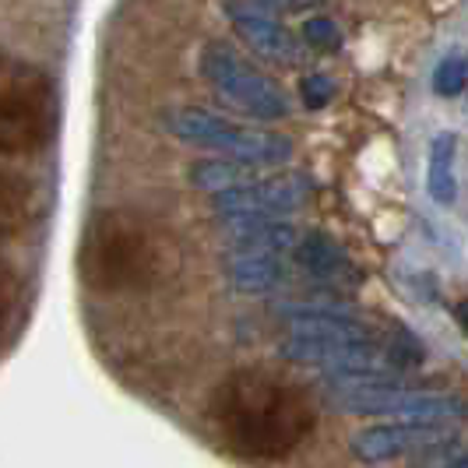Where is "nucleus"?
Listing matches in <instances>:
<instances>
[{"label":"nucleus","mask_w":468,"mask_h":468,"mask_svg":"<svg viewBox=\"0 0 468 468\" xmlns=\"http://www.w3.org/2000/svg\"><path fill=\"white\" fill-rule=\"evenodd\" d=\"M208 420L239 458L285 462L317 430V405L292 377L268 367H239L211 391Z\"/></svg>","instance_id":"nucleus-1"},{"label":"nucleus","mask_w":468,"mask_h":468,"mask_svg":"<svg viewBox=\"0 0 468 468\" xmlns=\"http://www.w3.org/2000/svg\"><path fill=\"white\" fill-rule=\"evenodd\" d=\"M310 176L303 173H279V176H247L243 184L222 190L211 197V211L222 229L247 233L268 222H289L292 211H300L310 197Z\"/></svg>","instance_id":"nucleus-6"},{"label":"nucleus","mask_w":468,"mask_h":468,"mask_svg":"<svg viewBox=\"0 0 468 468\" xmlns=\"http://www.w3.org/2000/svg\"><path fill=\"white\" fill-rule=\"evenodd\" d=\"M454 155H458V138L454 134H437L426 152V190L437 205H454L458 197V173H454Z\"/></svg>","instance_id":"nucleus-14"},{"label":"nucleus","mask_w":468,"mask_h":468,"mask_svg":"<svg viewBox=\"0 0 468 468\" xmlns=\"http://www.w3.org/2000/svg\"><path fill=\"white\" fill-rule=\"evenodd\" d=\"M303 43L314 49H342V28L331 22L328 15H310L303 18Z\"/></svg>","instance_id":"nucleus-18"},{"label":"nucleus","mask_w":468,"mask_h":468,"mask_svg":"<svg viewBox=\"0 0 468 468\" xmlns=\"http://www.w3.org/2000/svg\"><path fill=\"white\" fill-rule=\"evenodd\" d=\"M36 201H39L36 184L22 173H11L0 165V239L22 233L36 215Z\"/></svg>","instance_id":"nucleus-13"},{"label":"nucleus","mask_w":468,"mask_h":468,"mask_svg":"<svg viewBox=\"0 0 468 468\" xmlns=\"http://www.w3.org/2000/svg\"><path fill=\"white\" fill-rule=\"evenodd\" d=\"M282 324L292 342L310 346H356V342H377L374 324H367L352 306L335 300H306V303H282Z\"/></svg>","instance_id":"nucleus-8"},{"label":"nucleus","mask_w":468,"mask_h":468,"mask_svg":"<svg viewBox=\"0 0 468 468\" xmlns=\"http://www.w3.org/2000/svg\"><path fill=\"white\" fill-rule=\"evenodd\" d=\"M222 15L247 39V47L275 64H296L300 43L285 25L268 11V4H222Z\"/></svg>","instance_id":"nucleus-10"},{"label":"nucleus","mask_w":468,"mask_h":468,"mask_svg":"<svg viewBox=\"0 0 468 468\" xmlns=\"http://www.w3.org/2000/svg\"><path fill=\"white\" fill-rule=\"evenodd\" d=\"M250 176V169L247 165H236V163H226V159H205V163H194L187 169V180L194 184L197 190H205V194H222V190L236 187V184H243Z\"/></svg>","instance_id":"nucleus-15"},{"label":"nucleus","mask_w":468,"mask_h":468,"mask_svg":"<svg viewBox=\"0 0 468 468\" xmlns=\"http://www.w3.org/2000/svg\"><path fill=\"white\" fill-rule=\"evenodd\" d=\"M201 74L215 92L226 102H233L239 113L254 120H285L292 113L289 95L282 92V85L275 78H268L264 70L247 60L239 49L229 43H208L201 49Z\"/></svg>","instance_id":"nucleus-7"},{"label":"nucleus","mask_w":468,"mask_h":468,"mask_svg":"<svg viewBox=\"0 0 468 468\" xmlns=\"http://www.w3.org/2000/svg\"><path fill=\"white\" fill-rule=\"evenodd\" d=\"M18 310H22V279L7 261L0 258V338L11 331Z\"/></svg>","instance_id":"nucleus-17"},{"label":"nucleus","mask_w":468,"mask_h":468,"mask_svg":"<svg viewBox=\"0 0 468 468\" xmlns=\"http://www.w3.org/2000/svg\"><path fill=\"white\" fill-rule=\"evenodd\" d=\"M300 99H303V106L310 113H321L324 106H328L331 99H335V81H331L328 74H303V81H300Z\"/></svg>","instance_id":"nucleus-19"},{"label":"nucleus","mask_w":468,"mask_h":468,"mask_svg":"<svg viewBox=\"0 0 468 468\" xmlns=\"http://www.w3.org/2000/svg\"><path fill=\"white\" fill-rule=\"evenodd\" d=\"M226 279L236 292L247 296H264L275 292L285 282V258L282 254H264V250H243V247H226L222 250Z\"/></svg>","instance_id":"nucleus-12"},{"label":"nucleus","mask_w":468,"mask_h":468,"mask_svg":"<svg viewBox=\"0 0 468 468\" xmlns=\"http://www.w3.org/2000/svg\"><path fill=\"white\" fill-rule=\"evenodd\" d=\"M57 85L47 70L0 49V155H36L57 134Z\"/></svg>","instance_id":"nucleus-3"},{"label":"nucleus","mask_w":468,"mask_h":468,"mask_svg":"<svg viewBox=\"0 0 468 468\" xmlns=\"http://www.w3.org/2000/svg\"><path fill=\"white\" fill-rule=\"evenodd\" d=\"M292 254L306 271V279L321 282L328 289H359L363 285V271L328 233H303L296 239Z\"/></svg>","instance_id":"nucleus-11"},{"label":"nucleus","mask_w":468,"mask_h":468,"mask_svg":"<svg viewBox=\"0 0 468 468\" xmlns=\"http://www.w3.org/2000/svg\"><path fill=\"white\" fill-rule=\"evenodd\" d=\"M433 92L444 95V99H458V95L465 92L468 85V64L462 53H447L437 60V68H433Z\"/></svg>","instance_id":"nucleus-16"},{"label":"nucleus","mask_w":468,"mask_h":468,"mask_svg":"<svg viewBox=\"0 0 468 468\" xmlns=\"http://www.w3.org/2000/svg\"><path fill=\"white\" fill-rule=\"evenodd\" d=\"M444 468H468V462H465V451H462V454H454V458H451V462H447Z\"/></svg>","instance_id":"nucleus-20"},{"label":"nucleus","mask_w":468,"mask_h":468,"mask_svg":"<svg viewBox=\"0 0 468 468\" xmlns=\"http://www.w3.org/2000/svg\"><path fill=\"white\" fill-rule=\"evenodd\" d=\"M176 261V243L155 218L134 208H106L85 226L78 275L99 296H138L173 279Z\"/></svg>","instance_id":"nucleus-2"},{"label":"nucleus","mask_w":468,"mask_h":468,"mask_svg":"<svg viewBox=\"0 0 468 468\" xmlns=\"http://www.w3.org/2000/svg\"><path fill=\"white\" fill-rule=\"evenodd\" d=\"M328 401L352 416H377L391 422L454 426L465 416L458 395L409 388L401 377H328Z\"/></svg>","instance_id":"nucleus-4"},{"label":"nucleus","mask_w":468,"mask_h":468,"mask_svg":"<svg viewBox=\"0 0 468 468\" xmlns=\"http://www.w3.org/2000/svg\"><path fill=\"white\" fill-rule=\"evenodd\" d=\"M451 437L447 426H422V422H377L352 437V454L363 465H384L399 458H416L426 447Z\"/></svg>","instance_id":"nucleus-9"},{"label":"nucleus","mask_w":468,"mask_h":468,"mask_svg":"<svg viewBox=\"0 0 468 468\" xmlns=\"http://www.w3.org/2000/svg\"><path fill=\"white\" fill-rule=\"evenodd\" d=\"M165 131L173 138L194 148H208L211 159H226L236 165H268V169H282L292 163L296 148L285 134H271V131H258L247 123L211 113L201 106H184L165 113Z\"/></svg>","instance_id":"nucleus-5"}]
</instances>
